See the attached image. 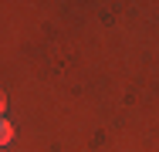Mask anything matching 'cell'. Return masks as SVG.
Listing matches in <instances>:
<instances>
[{
  "instance_id": "1",
  "label": "cell",
  "mask_w": 159,
  "mask_h": 152,
  "mask_svg": "<svg viewBox=\"0 0 159 152\" xmlns=\"http://www.w3.org/2000/svg\"><path fill=\"white\" fill-rule=\"evenodd\" d=\"M7 142H14V125L7 118H0V149H7Z\"/></svg>"
},
{
  "instance_id": "2",
  "label": "cell",
  "mask_w": 159,
  "mask_h": 152,
  "mask_svg": "<svg viewBox=\"0 0 159 152\" xmlns=\"http://www.w3.org/2000/svg\"><path fill=\"white\" fill-rule=\"evenodd\" d=\"M3 112H7V98L0 95V118H3Z\"/></svg>"
},
{
  "instance_id": "3",
  "label": "cell",
  "mask_w": 159,
  "mask_h": 152,
  "mask_svg": "<svg viewBox=\"0 0 159 152\" xmlns=\"http://www.w3.org/2000/svg\"><path fill=\"white\" fill-rule=\"evenodd\" d=\"M0 152H7V149H0Z\"/></svg>"
}]
</instances>
